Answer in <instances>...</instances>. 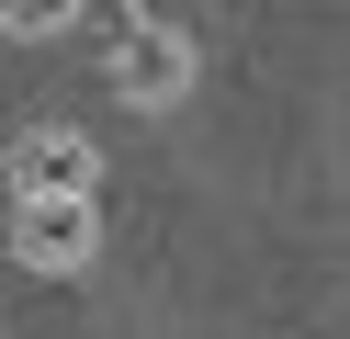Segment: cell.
Segmentation results:
<instances>
[{"instance_id": "cell-1", "label": "cell", "mask_w": 350, "mask_h": 339, "mask_svg": "<svg viewBox=\"0 0 350 339\" xmlns=\"http://www.w3.org/2000/svg\"><path fill=\"white\" fill-rule=\"evenodd\" d=\"M91 238H102V226H91V192H34L23 226H12V249H23L34 271H79V260H91Z\"/></svg>"}, {"instance_id": "cell-2", "label": "cell", "mask_w": 350, "mask_h": 339, "mask_svg": "<svg viewBox=\"0 0 350 339\" xmlns=\"http://www.w3.org/2000/svg\"><path fill=\"white\" fill-rule=\"evenodd\" d=\"M91 181H102V158L79 147V136H34V147L12 158V192H23V203L34 192H91Z\"/></svg>"}, {"instance_id": "cell-3", "label": "cell", "mask_w": 350, "mask_h": 339, "mask_svg": "<svg viewBox=\"0 0 350 339\" xmlns=\"http://www.w3.org/2000/svg\"><path fill=\"white\" fill-rule=\"evenodd\" d=\"M192 79V45L181 34H136L124 45V90H136V102H159V90H181Z\"/></svg>"}, {"instance_id": "cell-4", "label": "cell", "mask_w": 350, "mask_h": 339, "mask_svg": "<svg viewBox=\"0 0 350 339\" xmlns=\"http://www.w3.org/2000/svg\"><path fill=\"white\" fill-rule=\"evenodd\" d=\"M0 23H12V34H68L79 0H0Z\"/></svg>"}]
</instances>
